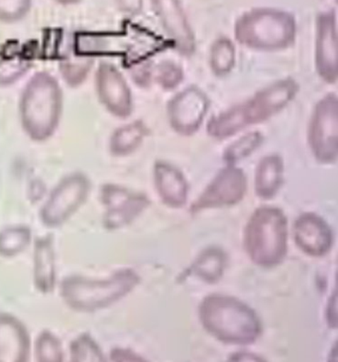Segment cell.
<instances>
[{
  "label": "cell",
  "instance_id": "cell-26",
  "mask_svg": "<svg viewBox=\"0 0 338 362\" xmlns=\"http://www.w3.org/2000/svg\"><path fill=\"white\" fill-rule=\"evenodd\" d=\"M152 78L165 90H173L179 87L184 80L182 66L172 61H163L153 70Z\"/></svg>",
  "mask_w": 338,
  "mask_h": 362
},
{
  "label": "cell",
  "instance_id": "cell-23",
  "mask_svg": "<svg viewBox=\"0 0 338 362\" xmlns=\"http://www.w3.org/2000/svg\"><path fill=\"white\" fill-rule=\"evenodd\" d=\"M264 136L260 132H249L238 138L224 149L222 158L226 165H235L247 158L262 145Z\"/></svg>",
  "mask_w": 338,
  "mask_h": 362
},
{
  "label": "cell",
  "instance_id": "cell-18",
  "mask_svg": "<svg viewBox=\"0 0 338 362\" xmlns=\"http://www.w3.org/2000/svg\"><path fill=\"white\" fill-rule=\"evenodd\" d=\"M284 181V162L277 154L263 157L255 171L254 187L257 197L271 199L277 194Z\"/></svg>",
  "mask_w": 338,
  "mask_h": 362
},
{
  "label": "cell",
  "instance_id": "cell-13",
  "mask_svg": "<svg viewBox=\"0 0 338 362\" xmlns=\"http://www.w3.org/2000/svg\"><path fill=\"white\" fill-rule=\"evenodd\" d=\"M103 203L107 206L105 226L110 230L132 223L150 206L145 194L135 193L117 185H107L103 189Z\"/></svg>",
  "mask_w": 338,
  "mask_h": 362
},
{
  "label": "cell",
  "instance_id": "cell-22",
  "mask_svg": "<svg viewBox=\"0 0 338 362\" xmlns=\"http://www.w3.org/2000/svg\"><path fill=\"white\" fill-rule=\"evenodd\" d=\"M209 64L216 77H224L231 74L236 64V49L233 42L226 37L217 38L211 46Z\"/></svg>",
  "mask_w": 338,
  "mask_h": 362
},
{
  "label": "cell",
  "instance_id": "cell-8",
  "mask_svg": "<svg viewBox=\"0 0 338 362\" xmlns=\"http://www.w3.org/2000/svg\"><path fill=\"white\" fill-rule=\"evenodd\" d=\"M209 107L211 100L206 92L197 86H189L168 103L170 127L182 136H192L202 127Z\"/></svg>",
  "mask_w": 338,
  "mask_h": 362
},
{
  "label": "cell",
  "instance_id": "cell-4",
  "mask_svg": "<svg viewBox=\"0 0 338 362\" xmlns=\"http://www.w3.org/2000/svg\"><path fill=\"white\" fill-rule=\"evenodd\" d=\"M234 35L240 45L251 50L281 51L293 45L297 25L295 19L286 12L257 9L238 19Z\"/></svg>",
  "mask_w": 338,
  "mask_h": 362
},
{
  "label": "cell",
  "instance_id": "cell-9",
  "mask_svg": "<svg viewBox=\"0 0 338 362\" xmlns=\"http://www.w3.org/2000/svg\"><path fill=\"white\" fill-rule=\"evenodd\" d=\"M298 93L297 82L292 78H282L266 86L245 102L240 103L249 127L267 122L295 100Z\"/></svg>",
  "mask_w": 338,
  "mask_h": 362
},
{
  "label": "cell",
  "instance_id": "cell-21",
  "mask_svg": "<svg viewBox=\"0 0 338 362\" xmlns=\"http://www.w3.org/2000/svg\"><path fill=\"white\" fill-rule=\"evenodd\" d=\"M36 285L43 292L53 290L55 283V265L51 241L39 240L36 245Z\"/></svg>",
  "mask_w": 338,
  "mask_h": 362
},
{
  "label": "cell",
  "instance_id": "cell-27",
  "mask_svg": "<svg viewBox=\"0 0 338 362\" xmlns=\"http://www.w3.org/2000/svg\"><path fill=\"white\" fill-rule=\"evenodd\" d=\"M30 241V233L26 228H11L0 233V253L14 255L21 252Z\"/></svg>",
  "mask_w": 338,
  "mask_h": 362
},
{
  "label": "cell",
  "instance_id": "cell-25",
  "mask_svg": "<svg viewBox=\"0 0 338 362\" xmlns=\"http://www.w3.org/2000/svg\"><path fill=\"white\" fill-rule=\"evenodd\" d=\"M31 62L25 57L16 55L0 60V87H8L26 74Z\"/></svg>",
  "mask_w": 338,
  "mask_h": 362
},
{
  "label": "cell",
  "instance_id": "cell-1",
  "mask_svg": "<svg viewBox=\"0 0 338 362\" xmlns=\"http://www.w3.org/2000/svg\"><path fill=\"white\" fill-rule=\"evenodd\" d=\"M199 313L204 329L223 344L247 346L262 334L257 314L236 298L209 295L202 300Z\"/></svg>",
  "mask_w": 338,
  "mask_h": 362
},
{
  "label": "cell",
  "instance_id": "cell-30",
  "mask_svg": "<svg viewBox=\"0 0 338 362\" xmlns=\"http://www.w3.org/2000/svg\"><path fill=\"white\" fill-rule=\"evenodd\" d=\"M37 356L41 361H61L60 344L50 334H44L37 344Z\"/></svg>",
  "mask_w": 338,
  "mask_h": 362
},
{
  "label": "cell",
  "instance_id": "cell-28",
  "mask_svg": "<svg viewBox=\"0 0 338 362\" xmlns=\"http://www.w3.org/2000/svg\"><path fill=\"white\" fill-rule=\"evenodd\" d=\"M71 361H101L103 356L98 346L90 337H81L71 346Z\"/></svg>",
  "mask_w": 338,
  "mask_h": 362
},
{
  "label": "cell",
  "instance_id": "cell-7",
  "mask_svg": "<svg viewBox=\"0 0 338 362\" xmlns=\"http://www.w3.org/2000/svg\"><path fill=\"white\" fill-rule=\"evenodd\" d=\"M247 177L243 169L235 165H226L214 177L211 183L192 203L191 213L197 214L204 209L235 206L247 192Z\"/></svg>",
  "mask_w": 338,
  "mask_h": 362
},
{
  "label": "cell",
  "instance_id": "cell-32",
  "mask_svg": "<svg viewBox=\"0 0 338 362\" xmlns=\"http://www.w3.org/2000/svg\"><path fill=\"white\" fill-rule=\"evenodd\" d=\"M117 2L123 11L132 14L139 12L142 6V0H117Z\"/></svg>",
  "mask_w": 338,
  "mask_h": 362
},
{
  "label": "cell",
  "instance_id": "cell-19",
  "mask_svg": "<svg viewBox=\"0 0 338 362\" xmlns=\"http://www.w3.org/2000/svg\"><path fill=\"white\" fill-rule=\"evenodd\" d=\"M149 134V129L142 120L138 119L118 127L110 137V152L115 156H127L136 151L145 138Z\"/></svg>",
  "mask_w": 338,
  "mask_h": 362
},
{
  "label": "cell",
  "instance_id": "cell-34",
  "mask_svg": "<svg viewBox=\"0 0 338 362\" xmlns=\"http://www.w3.org/2000/svg\"><path fill=\"white\" fill-rule=\"evenodd\" d=\"M57 1L60 2L62 4H73L78 2V0H57Z\"/></svg>",
  "mask_w": 338,
  "mask_h": 362
},
{
  "label": "cell",
  "instance_id": "cell-31",
  "mask_svg": "<svg viewBox=\"0 0 338 362\" xmlns=\"http://www.w3.org/2000/svg\"><path fill=\"white\" fill-rule=\"evenodd\" d=\"M111 358L115 361H143L142 357L127 349H115Z\"/></svg>",
  "mask_w": 338,
  "mask_h": 362
},
{
  "label": "cell",
  "instance_id": "cell-20",
  "mask_svg": "<svg viewBox=\"0 0 338 362\" xmlns=\"http://www.w3.org/2000/svg\"><path fill=\"white\" fill-rule=\"evenodd\" d=\"M226 259V253L219 248H209L197 258L191 271L207 283H216L221 280L223 274Z\"/></svg>",
  "mask_w": 338,
  "mask_h": 362
},
{
  "label": "cell",
  "instance_id": "cell-3",
  "mask_svg": "<svg viewBox=\"0 0 338 362\" xmlns=\"http://www.w3.org/2000/svg\"><path fill=\"white\" fill-rule=\"evenodd\" d=\"M244 248L254 264L274 267L288 251V220L282 209L261 206L249 218L244 230Z\"/></svg>",
  "mask_w": 338,
  "mask_h": 362
},
{
  "label": "cell",
  "instance_id": "cell-6",
  "mask_svg": "<svg viewBox=\"0 0 338 362\" xmlns=\"http://www.w3.org/2000/svg\"><path fill=\"white\" fill-rule=\"evenodd\" d=\"M308 142L315 160L334 164L338 157V98L330 93L313 107L308 128Z\"/></svg>",
  "mask_w": 338,
  "mask_h": 362
},
{
  "label": "cell",
  "instance_id": "cell-14",
  "mask_svg": "<svg viewBox=\"0 0 338 362\" xmlns=\"http://www.w3.org/2000/svg\"><path fill=\"white\" fill-rule=\"evenodd\" d=\"M152 4L175 49L182 56L194 55L197 50L196 37L179 0H152Z\"/></svg>",
  "mask_w": 338,
  "mask_h": 362
},
{
  "label": "cell",
  "instance_id": "cell-15",
  "mask_svg": "<svg viewBox=\"0 0 338 362\" xmlns=\"http://www.w3.org/2000/svg\"><path fill=\"white\" fill-rule=\"evenodd\" d=\"M293 235L296 245L308 256L322 257L332 250V228L317 214L308 213L298 216L293 225Z\"/></svg>",
  "mask_w": 338,
  "mask_h": 362
},
{
  "label": "cell",
  "instance_id": "cell-12",
  "mask_svg": "<svg viewBox=\"0 0 338 362\" xmlns=\"http://www.w3.org/2000/svg\"><path fill=\"white\" fill-rule=\"evenodd\" d=\"M315 62L318 77L328 85H335L338 80V49L334 12L322 14L318 18Z\"/></svg>",
  "mask_w": 338,
  "mask_h": 362
},
{
  "label": "cell",
  "instance_id": "cell-10",
  "mask_svg": "<svg viewBox=\"0 0 338 362\" xmlns=\"http://www.w3.org/2000/svg\"><path fill=\"white\" fill-rule=\"evenodd\" d=\"M95 92L103 107L111 115L125 119L133 112V95L127 78L117 66L103 62L96 70Z\"/></svg>",
  "mask_w": 338,
  "mask_h": 362
},
{
  "label": "cell",
  "instance_id": "cell-33",
  "mask_svg": "<svg viewBox=\"0 0 338 362\" xmlns=\"http://www.w3.org/2000/svg\"><path fill=\"white\" fill-rule=\"evenodd\" d=\"M231 361H262L260 356L246 351H239L231 356Z\"/></svg>",
  "mask_w": 338,
  "mask_h": 362
},
{
  "label": "cell",
  "instance_id": "cell-11",
  "mask_svg": "<svg viewBox=\"0 0 338 362\" xmlns=\"http://www.w3.org/2000/svg\"><path fill=\"white\" fill-rule=\"evenodd\" d=\"M90 191V182L81 174L66 177L57 186L42 211L46 225H61L85 202Z\"/></svg>",
  "mask_w": 338,
  "mask_h": 362
},
{
  "label": "cell",
  "instance_id": "cell-24",
  "mask_svg": "<svg viewBox=\"0 0 338 362\" xmlns=\"http://www.w3.org/2000/svg\"><path fill=\"white\" fill-rule=\"evenodd\" d=\"M85 54L69 53L62 60L61 71L64 80L71 87H76L83 83L86 76L90 73L93 59L91 56H83Z\"/></svg>",
  "mask_w": 338,
  "mask_h": 362
},
{
  "label": "cell",
  "instance_id": "cell-17",
  "mask_svg": "<svg viewBox=\"0 0 338 362\" xmlns=\"http://www.w3.org/2000/svg\"><path fill=\"white\" fill-rule=\"evenodd\" d=\"M29 341L25 329L11 317L0 316V361H24Z\"/></svg>",
  "mask_w": 338,
  "mask_h": 362
},
{
  "label": "cell",
  "instance_id": "cell-5",
  "mask_svg": "<svg viewBox=\"0 0 338 362\" xmlns=\"http://www.w3.org/2000/svg\"><path fill=\"white\" fill-rule=\"evenodd\" d=\"M138 283L139 277L132 270L120 271L105 281L73 278L64 283L63 296L74 309L93 311L110 306L127 296Z\"/></svg>",
  "mask_w": 338,
  "mask_h": 362
},
{
  "label": "cell",
  "instance_id": "cell-16",
  "mask_svg": "<svg viewBox=\"0 0 338 362\" xmlns=\"http://www.w3.org/2000/svg\"><path fill=\"white\" fill-rule=\"evenodd\" d=\"M155 189L170 208L184 206L189 197V183L181 170L166 161H157L153 168Z\"/></svg>",
  "mask_w": 338,
  "mask_h": 362
},
{
  "label": "cell",
  "instance_id": "cell-2",
  "mask_svg": "<svg viewBox=\"0 0 338 362\" xmlns=\"http://www.w3.org/2000/svg\"><path fill=\"white\" fill-rule=\"evenodd\" d=\"M61 86L50 74L37 73L23 88L19 117L24 132L35 141H44L56 132L63 113Z\"/></svg>",
  "mask_w": 338,
  "mask_h": 362
},
{
  "label": "cell",
  "instance_id": "cell-29",
  "mask_svg": "<svg viewBox=\"0 0 338 362\" xmlns=\"http://www.w3.org/2000/svg\"><path fill=\"white\" fill-rule=\"evenodd\" d=\"M31 0H0V21L16 22L28 13Z\"/></svg>",
  "mask_w": 338,
  "mask_h": 362
}]
</instances>
